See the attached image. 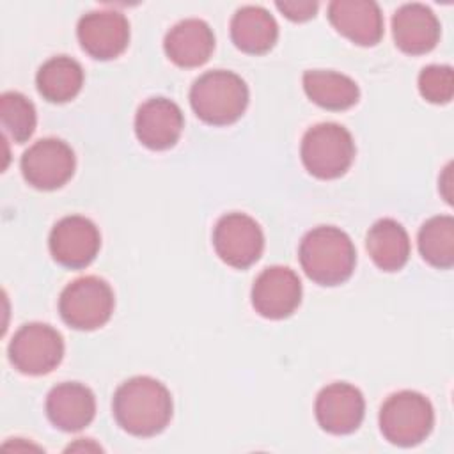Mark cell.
Wrapping results in <instances>:
<instances>
[{
    "label": "cell",
    "instance_id": "1",
    "mask_svg": "<svg viewBox=\"0 0 454 454\" xmlns=\"http://www.w3.org/2000/svg\"><path fill=\"white\" fill-rule=\"evenodd\" d=\"M115 422L133 436H154L172 419L168 388L151 376H133L121 383L112 399Z\"/></svg>",
    "mask_w": 454,
    "mask_h": 454
},
{
    "label": "cell",
    "instance_id": "2",
    "mask_svg": "<svg viewBox=\"0 0 454 454\" xmlns=\"http://www.w3.org/2000/svg\"><path fill=\"white\" fill-rule=\"evenodd\" d=\"M298 259L305 275L319 286L346 282L356 262L351 238L333 225H319L309 231L298 248Z\"/></svg>",
    "mask_w": 454,
    "mask_h": 454
},
{
    "label": "cell",
    "instance_id": "3",
    "mask_svg": "<svg viewBox=\"0 0 454 454\" xmlns=\"http://www.w3.org/2000/svg\"><path fill=\"white\" fill-rule=\"evenodd\" d=\"M195 115L211 126L236 122L247 110L248 87L245 80L227 69L202 73L190 89Z\"/></svg>",
    "mask_w": 454,
    "mask_h": 454
},
{
    "label": "cell",
    "instance_id": "4",
    "mask_svg": "<svg viewBox=\"0 0 454 454\" xmlns=\"http://www.w3.org/2000/svg\"><path fill=\"white\" fill-rule=\"evenodd\" d=\"M434 426L429 399L415 390H401L387 397L380 410V431L387 442L413 447L424 442Z\"/></svg>",
    "mask_w": 454,
    "mask_h": 454
},
{
    "label": "cell",
    "instance_id": "5",
    "mask_svg": "<svg viewBox=\"0 0 454 454\" xmlns=\"http://www.w3.org/2000/svg\"><path fill=\"white\" fill-rule=\"evenodd\" d=\"M300 156L303 167L317 179H337L348 172L355 160L351 133L337 122H319L301 138Z\"/></svg>",
    "mask_w": 454,
    "mask_h": 454
},
{
    "label": "cell",
    "instance_id": "6",
    "mask_svg": "<svg viewBox=\"0 0 454 454\" xmlns=\"http://www.w3.org/2000/svg\"><path fill=\"white\" fill-rule=\"evenodd\" d=\"M114 291L96 275H85L69 282L59 298L62 321L74 330H96L108 323L114 312Z\"/></svg>",
    "mask_w": 454,
    "mask_h": 454
},
{
    "label": "cell",
    "instance_id": "7",
    "mask_svg": "<svg viewBox=\"0 0 454 454\" xmlns=\"http://www.w3.org/2000/svg\"><path fill=\"white\" fill-rule=\"evenodd\" d=\"M7 351L14 369L28 376H43L62 362L64 340L46 323H27L14 333Z\"/></svg>",
    "mask_w": 454,
    "mask_h": 454
},
{
    "label": "cell",
    "instance_id": "8",
    "mask_svg": "<svg viewBox=\"0 0 454 454\" xmlns=\"http://www.w3.org/2000/svg\"><path fill=\"white\" fill-rule=\"evenodd\" d=\"M213 247L225 264L245 270L259 261L264 234L252 216L234 211L218 218L213 229Z\"/></svg>",
    "mask_w": 454,
    "mask_h": 454
},
{
    "label": "cell",
    "instance_id": "9",
    "mask_svg": "<svg viewBox=\"0 0 454 454\" xmlns=\"http://www.w3.org/2000/svg\"><path fill=\"white\" fill-rule=\"evenodd\" d=\"M74 153L60 138H41L21 156L20 167L25 181L37 190H57L74 174Z\"/></svg>",
    "mask_w": 454,
    "mask_h": 454
},
{
    "label": "cell",
    "instance_id": "10",
    "mask_svg": "<svg viewBox=\"0 0 454 454\" xmlns=\"http://www.w3.org/2000/svg\"><path fill=\"white\" fill-rule=\"evenodd\" d=\"M51 257L64 268L80 270L89 266L101 247V236L96 223L82 215L60 218L48 238Z\"/></svg>",
    "mask_w": 454,
    "mask_h": 454
},
{
    "label": "cell",
    "instance_id": "11",
    "mask_svg": "<svg viewBox=\"0 0 454 454\" xmlns=\"http://www.w3.org/2000/svg\"><path fill=\"white\" fill-rule=\"evenodd\" d=\"M82 50L98 60L119 57L129 43V21L114 9H99L83 14L76 27Z\"/></svg>",
    "mask_w": 454,
    "mask_h": 454
},
{
    "label": "cell",
    "instance_id": "12",
    "mask_svg": "<svg viewBox=\"0 0 454 454\" xmlns=\"http://www.w3.org/2000/svg\"><path fill=\"white\" fill-rule=\"evenodd\" d=\"M300 301V277L287 266H270L254 280L252 307L266 319H284L291 316Z\"/></svg>",
    "mask_w": 454,
    "mask_h": 454
},
{
    "label": "cell",
    "instance_id": "13",
    "mask_svg": "<svg viewBox=\"0 0 454 454\" xmlns=\"http://www.w3.org/2000/svg\"><path fill=\"white\" fill-rule=\"evenodd\" d=\"M316 420L326 433L349 434L364 420L365 401L362 392L346 381H335L319 390L314 403Z\"/></svg>",
    "mask_w": 454,
    "mask_h": 454
},
{
    "label": "cell",
    "instance_id": "14",
    "mask_svg": "<svg viewBox=\"0 0 454 454\" xmlns=\"http://www.w3.org/2000/svg\"><path fill=\"white\" fill-rule=\"evenodd\" d=\"M183 128L184 117L181 108L163 96L145 99L135 115V135L142 145L153 151L176 145Z\"/></svg>",
    "mask_w": 454,
    "mask_h": 454
},
{
    "label": "cell",
    "instance_id": "15",
    "mask_svg": "<svg viewBox=\"0 0 454 454\" xmlns=\"http://www.w3.org/2000/svg\"><path fill=\"white\" fill-rule=\"evenodd\" d=\"M332 27L360 46H374L383 35V14L372 0H333L328 4Z\"/></svg>",
    "mask_w": 454,
    "mask_h": 454
},
{
    "label": "cell",
    "instance_id": "16",
    "mask_svg": "<svg viewBox=\"0 0 454 454\" xmlns=\"http://www.w3.org/2000/svg\"><path fill=\"white\" fill-rule=\"evenodd\" d=\"M440 21L424 4H404L392 16L395 46L408 55H424L440 41Z\"/></svg>",
    "mask_w": 454,
    "mask_h": 454
},
{
    "label": "cell",
    "instance_id": "17",
    "mask_svg": "<svg viewBox=\"0 0 454 454\" xmlns=\"http://www.w3.org/2000/svg\"><path fill=\"white\" fill-rule=\"evenodd\" d=\"M46 415L60 431H80L96 415V397L89 387L78 381L59 383L46 395Z\"/></svg>",
    "mask_w": 454,
    "mask_h": 454
},
{
    "label": "cell",
    "instance_id": "18",
    "mask_svg": "<svg viewBox=\"0 0 454 454\" xmlns=\"http://www.w3.org/2000/svg\"><path fill=\"white\" fill-rule=\"evenodd\" d=\"M163 48L176 66L199 67L209 60L215 50V34L204 20L186 18L167 32Z\"/></svg>",
    "mask_w": 454,
    "mask_h": 454
},
{
    "label": "cell",
    "instance_id": "19",
    "mask_svg": "<svg viewBox=\"0 0 454 454\" xmlns=\"http://www.w3.org/2000/svg\"><path fill=\"white\" fill-rule=\"evenodd\" d=\"M231 39L238 50L250 55H262L275 46L278 25L264 7L245 5L231 20Z\"/></svg>",
    "mask_w": 454,
    "mask_h": 454
},
{
    "label": "cell",
    "instance_id": "20",
    "mask_svg": "<svg viewBox=\"0 0 454 454\" xmlns=\"http://www.w3.org/2000/svg\"><path fill=\"white\" fill-rule=\"evenodd\" d=\"M365 248L380 270L397 271L408 262L411 247L406 229L397 220L380 218L367 231Z\"/></svg>",
    "mask_w": 454,
    "mask_h": 454
},
{
    "label": "cell",
    "instance_id": "21",
    "mask_svg": "<svg viewBox=\"0 0 454 454\" xmlns=\"http://www.w3.org/2000/svg\"><path fill=\"white\" fill-rule=\"evenodd\" d=\"M303 90L312 103L333 112L351 108L360 98V89L353 78L328 69L305 71Z\"/></svg>",
    "mask_w": 454,
    "mask_h": 454
},
{
    "label": "cell",
    "instance_id": "22",
    "mask_svg": "<svg viewBox=\"0 0 454 454\" xmlns=\"http://www.w3.org/2000/svg\"><path fill=\"white\" fill-rule=\"evenodd\" d=\"M39 94L50 103H66L78 96L83 85V69L67 55L48 59L35 74Z\"/></svg>",
    "mask_w": 454,
    "mask_h": 454
},
{
    "label": "cell",
    "instance_id": "23",
    "mask_svg": "<svg viewBox=\"0 0 454 454\" xmlns=\"http://www.w3.org/2000/svg\"><path fill=\"white\" fill-rule=\"evenodd\" d=\"M422 259L438 268L449 270L454 264V218L450 215H436L427 218L417 236Z\"/></svg>",
    "mask_w": 454,
    "mask_h": 454
},
{
    "label": "cell",
    "instance_id": "24",
    "mask_svg": "<svg viewBox=\"0 0 454 454\" xmlns=\"http://www.w3.org/2000/svg\"><path fill=\"white\" fill-rule=\"evenodd\" d=\"M0 122L4 133L16 144L27 142L35 131V106L21 92L9 90L0 96Z\"/></svg>",
    "mask_w": 454,
    "mask_h": 454
},
{
    "label": "cell",
    "instance_id": "25",
    "mask_svg": "<svg viewBox=\"0 0 454 454\" xmlns=\"http://www.w3.org/2000/svg\"><path fill=\"white\" fill-rule=\"evenodd\" d=\"M420 96L434 105H445L454 96V73L450 66L431 64L419 74Z\"/></svg>",
    "mask_w": 454,
    "mask_h": 454
},
{
    "label": "cell",
    "instance_id": "26",
    "mask_svg": "<svg viewBox=\"0 0 454 454\" xmlns=\"http://www.w3.org/2000/svg\"><path fill=\"white\" fill-rule=\"evenodd\" d=\"M275 5L291 21H307L314 18L317 11V2L312 0H284Z\"/></svg>",
    "mask_w": 454,
    "mask_h": 454
},
{
    "label": "cell",
    "instance_id": "27",
    "mask_svg": "<svg viewBox=\"0 0 454 454\" xmlns=\"http://www.w3.org/2000/svg\"><path fill=\"white\" fill-rule=\"evenodd\" d=\"M450 168H452V165L449 163L445 168H443V176L440 177V192H442V195L445 197V200L447 202H452V193H450V183H452V179H450Z\"/></svg>",
    "mask_w": 454,
    "mask_h": 454
},
{
    "label": "cell",
    "instance_id": "28",
    "mask_svg": "<svg viewBox=\"0 0 454 454\" xmlns=\"http://www.w3.org/2000/svg\"><path fill=\"white\" fill-rule=\"evenodd\" d=\"M83 440H85V438H80L76 443L69 445L66 450H101L99 445L92 443L90 440H87V442H83Z\"/></svg>",
    "mask_w": 454,
    "mask_h": 454
}]
</instances>
